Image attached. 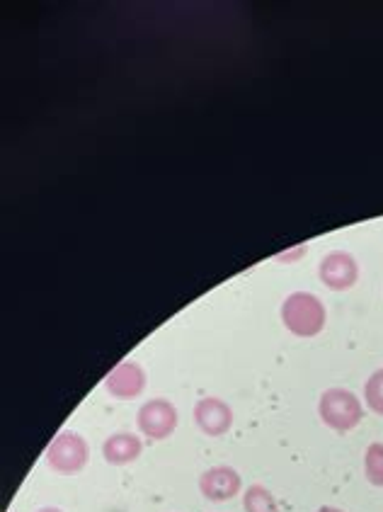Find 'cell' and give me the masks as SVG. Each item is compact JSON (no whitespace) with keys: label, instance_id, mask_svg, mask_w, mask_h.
<instances>
[{"label":"cell","instance_id":"cell-1","mask_svg":"<svg viewBox=\"0 0 383 512\" xmlns=\"http://www.w3.org/2000/svg\"><path fill=\"white\" fill-rule=\"evenodd\" d=\"M282 321L296 338H316L318 333H323L328 314L316 294L294 292L282 304Z\"/></svg>","mask_w":383,"mask_h":512},{"label":"cell","instance_id":"cell-2","mask_svg":"<svg viewBox=\"0 0 383 512\" xmlns=\"http://www.w3.org/2000/svg\"><path fill=\"white\" fill-rule=\"evenodd\" d=\"M318 413L328 428L337 432H350L362 423L364 411L359 398L347 389H328L323 391L318 401Z\"/></svg>","mask_w":383,"mask_h":512},{"label":"cell","instance_id":"cell-3","mask_svg":"<svg viewBox=\"0 0 383 512\" xmlns=\"http://www.w3.org/2000/svg\"><path fill=\"white\" fill-rule=\"evenodd\" d=\"M88 442L78 432H61L47 449V464L51 471L64 476H73L85 469L88 464Z\"/></svg>","mask_w":383,"mask_h":512},{"label":"cell","instance_id":"cell-4","mask_svg":"<svg viewBox=\"0 0 383 512\" xmlns=\"http://www.w3.org/2000/svg\"><path fill=\"white\" fill-rule=\"evenodd\" d=\"M136 423L151 440H168L177 428V408L168 398H151L139 408Z\"/></svg>","mask_w":383,"mask_h":512},{"label":"cell","instance_id":"cell-5","mask_svg":"<svg viewBox=\"0 0 383 512\" xmlns=\"http://www.w3.org/2000/svg\"><path fill=\"white\" fill-rule=\"evenodd\" d=\"M318 275L325 287L333 289V292H347L359 280V265L345 250H333L320 260Z\"/></svg>","mask_w":383,"mask_h":512},{"label":"cell","instance_id":"cell-6","mask_svg":"<svg viewBox=\"0 0 383 512\" xmlns=\"http://www.w3.org/2000/svg\"><path fill=\"white\" fill-rule=\"evenodd\" d=\"M194 423L197 428L209 437H221L231 430L233 425V411L226 401L216 396L199 398L194 406Z\"/></svg>","mask_w":383,"mask_h":512},{"label":"cell","instance_id":"cell-7","mask_svg":"<svg viewBox=\"0 0 383 512\" xmlns=\"http://www.w3.org/2000/svg\"><path fill=\"white\" fill-rule=\"evenodd\" d=\"M105 389L110 391V396L122 398V401H131V398H139L146 389V372L139 362H122L107 374Z\"/></svg>","mask_w":383,"mask_h":512},{"label":"cell","instance_id":"cell-8","mask_svg":"<svg viewBox=\"0 0 383 512\" xmlns=\"http://www.w3.org/2000/svg\"><path fill=\"white\" fill-rule=\"evenodd\" d=\"M240 486H243V481H240L238 471L231 469V466H214V469H207L199 476V491H202L204 498L214 500V503L236 498Z\"/></svg>","mask_w":383,"mask_h":512},{"label":"cell","instance_id":"cell-9","mask_svg":"<svg viewBox=\"0 0 383 512\" xmlns=\"http://www.w3.org/2000/svg\"><path fill=\"white\" fill-rule=\"evenodd\" d=\"M144 452V445L136 435L131 432H117V435H110L102 445V457H105L107 464L114 466H124L136 462Z\"/></svg>","mask_w":383,"mask_h":512},{"label":"cell","instance_id":"cell-10","mask_svg":"<svg viewBox=\"0 0 383 512\" xmlns=\"http://www.w3.org/2000/svg\"><path fill=\"white\" fill-rule=\"evenodd\" d=\"M243 508L245 512H279L277 508V500L265 486L255 483V486L245 488V496H243Z\"/></svg>","mask_w":383,"mask_h":512},{"label":"cell","instance_id":"cell-11","mask_svg":"<svg viewBox=\"0 0 383 512\" xmlns=\"http://www.w3.org/2000/svg\"><path fill=\"white\" fill-rule=\"evenodd\" d=\"M364 474H367L371 486L383 488V445L381 442L369 445L367 454H364Z\"/></svg>","mask_w":383,"mask_h":512},{"label":"cell","instance_id":"cell-12","mask_svg":"<svg viewBox=\"0 0 383 512\" xmlns=\"http://www.w3.org/2000/svg\"><path fill=\"white\" fill-rule=\"evenodd\" d=\"M364 401L376 415H383V369L374 372L364 386Z\"/></svg>","mask_w":383,"mask_h":512},{"label":"cell","instance_id":"cell-13","mask_svg":"<svg viewBox=\"0 0 383 512\" xmlns=\"http://www.w3.org/2000/svg\"><path fill=\"white\" fill-rule=\"evenodd\" d=\"M306 246H301V248H296V250H291V253H284L282 258L279 260H284V263H289V260H294V258H299V255H306Z\"/></svg>","mask_w":383,"mask_h":512},{"label":"cell","instance_id":"cell-14","mask_svg":"<svg viewBox=\"0 0 383 512\" xmlns=\"http://www.w3.org/2000/svg\"><path fill=\"white\" fill-rule=\"evenodd\" d=\"M318 512H342L340 508H330V505H325V508H320Z\"/></svg>","mask_w":383,"mask_h":512},{"label":"cell","instance_id":"cell-15","mask_svg":"<svg viewBox=\"0 0 383 512\" xmlns=\"http://www.w3.org/2000/svg\"><path fill=\"white\" fill-rule=\"evenodd\" d=\"M39 512H64V510H59V508H42Z\"/></svg>","mask_w":383,"mask_h":512}]
</instances>
